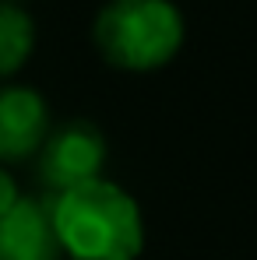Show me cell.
Segmentation results:
<instances>
[{
	"instance_id": "obj_1",
	"label": "cell",
	"mask_w": 257,
	"mask_h": 260,
	"mask_svg": "<svg viewBox=\"0 0 257 260\" xmlns=\"http://www.w3.org/2000/svg\"><path fill=\"white\" fill-rule=\"evenodd\" d=\"M49 208L64 257L137 260L145 250L141 208L127 190L109 179H92L60 197H49Z\"/></svg>"
},
{
	"instance_id": "obj_6",
	"label": "cell",
	"mask_w": 257,
	"mask_h": 260,
	"mask_svg": "<svg viewBox=\"0 0 257 260\" xmlns=\"http://www.w3.org/2000/svg\"><path fill=\"white\" fill-rule=\"evenodd\" d=\"M36 49V21L21 4L0 0V85H7Z\"/></svg>"
},
{
	"instance_id": "obj_5",
	"label": "cell",
	"mask_w": 257,
	"mask_h": 260,
	"mask_svg": "<svg viewBox=\"0 0 257 260\" xmlns=\"http://www.w3.org/2000/svg\"><path fill=\"white\" fill-rule=\"evenodd\" d=\"M60 239L53 229L49 197H21L0 215V260H60Z\"/></svg>"
},
{
	"instance_id": "obj_4",
	"label": "cell",
	"mask_w": 257,
	"mask_h": 260,
	"mask_svg": "<svg viewBox=\"0 0 257 260\" xmlns=\"http://www.w3.org/2000/svg\"><path fill=\"white\" fill-rule=\"evenodd\" d=\"M49 134V106L28 85H0V166L32 162Z\"/></svg>"
},
{
	"instance_id": "obj_2",
	"label": "cell",
	"mask_w": 257,
	"mask_h": 260,
	"mask_svg": "<svg viewBox=\"0 0 257 260\" xmlns=\"http://www.w3.org/2000/svg\"><path fill=\"white\" fill-rule=\"evenodd\" d=\"M183 36L187 25L173 0H106L92 25L102 60L130 74H148L176 60Z\"/></svg>"
},
{
	"instance_id": "obj_8",
	"label": "cell",
	"mask_w": 257,
	"mask_h": 260,
	"mask_svg": "<svg viewBox=\"0 0 257 260\" xmlns=\"http://www.w3.org/2000/svg\"><path fill=\"white\" fill-rule=\"evenodd\" d=\"M7 4H21V0H7Z\"/></svg>"
},
{
	"instance_id": "obj_7",
	"label": "cell",
	"mask_w": 257,
	"mask_h": 260,
	"mask_svg": "<svg viewBox=\"0 0 257 260\" xmlns=\"http://www.w3.org/2000/svg\"><path fill=\"white\" fill-rule=\"evenodd\" d=\"M18 201H21V190H18L14 176L7 173V166H0V215H7Z\"/></svg>"
},
{
	"instance_id": "obj_3",
	"label": "cell",
	"mask_w": 257,
	"mask_h": 260,
	"mask_svg": "<svg viewBox=\"0 0 257 260\" xmlns=\"http://www.w3.org/2000/svg\"><path fill=\"white\" fill-rule=\"evenodd\" d=\"M32 162H36L43 197H60L81 183L102 179L106 137L92 120H67L64 127H49Z\"/></svg>"
}]
</instances>
